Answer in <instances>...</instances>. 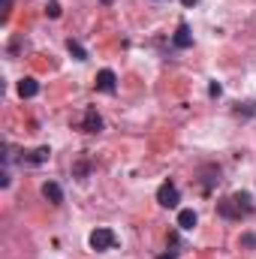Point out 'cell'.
<instances>
[{
	"instance_id": "6da1fadb",
	"label": "cell",
	"mask_w": 256,
	"mask_h": 259,
	"mask_svg": "<svg viewBox=\"0 0 256 259\" xmlns=\"http://www.w3.org/2000/svg\"><path fill=\"white\" fill-rule=\"evenodd\" d=\"M220 214L223 217H244V214H250V196L247 193H235L229 196V199H223L220 202Z\"/></svg>"
},
{
	"instance_id": "7a4b0ae2",
	"label": "cell",
	"mask_w": 256,
	"mask_h": 259,
	"mask_svg": "<svg viewBox=\"0 0 256 259\" xmlns=\"http://www.w3.org/2000/svg\"><path fill=\"white\" fill-rule=\"evenodd\" d=\"M88 241H91V247H94V250H112L118 238H115V232H112V229H106V226H103V229H94Z\"/></svg>"
},
{
	"instance_id": "3957f363",
	"label": "cell",
	"mask_w": 256,
	"mask_h": 259,
	"mask_svg": "<svg viewBox=\"0 0 256 259\" xmlns=\"http://www.w3.org/2000/svg\"><path fill=\"white\" fill-rule=\"evenodd\" d=\"M178 199H181V193H178V187H175L172 181H166V184L157 190V202H160L163 208H175V205H178Z\"/></svg>"
},
{
	"instance_id": "277c9868",
	"label": "cell",
	"mask_w": 256,
	"mask_h": 259,
	"mask_svg": "<svg viewBox=\"0 0 256 259\" xmlns=\"http://www.w3.org/2000/svg\"><path fill=\"white\" fill-rule=\"evenodd\" d=\"M115 88H118L115 72H112V69H100V75H97V91H103V94H115Z\"/></svg>"
},
{
	"instance_id": "5b68a950",
	"label": "cell",
	"mask_w": 256,
	"mask_h": 259,
	"mask_svg": "<svg viewBox=\"0 0 256 259\" xmlns=\"http://www.w3.org/2000/svg\"><path fill=\"white\" fill-rule=\"evenodd\" d=\"M81 130H84V133H100V130H103V118L97 115V109H88V112H84Z\"/></svg>"
},
{
	"instance_id": "8992f818",
	"label": "cell",
	"mask_w": 256,
	"mask_h": 259,
	"mask_svg": "<svg viewBox=\"0 0 256 259\" xmlns=\"http://www.w3.org/2000/svg\"><path fill=\"white\" fill-rule=\"evenodd\" d=\"M172 42L178 46V49H190L193 46V33L187 24H178V30H175V36H172Z\"/></svg>"
},
{
	"instance_id": "52a82bcc",
	"label": "cell",
	"mask_w": 256,
	"mask_h": 259,
	"mask_svg": "<svg viewBox=\"0 0 256 259\" xmlns=\"http://www.w3.org/2000/svg\"><path fill=\"white\" fill-rule=\"evenodd\" d=\"M42 196H46L52 205H61V202H64V190H61L55 181H46V184H42Z\"/></svg>"
},
{
	"instance_id": "ba28073f",
	"label": "cell",
	"mask_w": 256,
	"mask_h": 259,
	"mask_svg": "<svg viewBox=\"0 0 256 259\" xmlns=\"http://www.w3.org/2000/svg\"><path fill=\"white\" fill-rule=\"evenodd\" d=\"M18 94H21L24 100L36 97V94H39V81H33V78H21V81H18Z\"/></svg>"
},
{
	"instance_id": "9c48e42d",
	"label": "cell",
	"mask_w": 256,
	"mask_h": 259,
	"mask_svg": "<svg viewBox=\"0 0 256 259\" xmlns=\"http://www.w3.org/2000/svg\"><path fill=\"white\" fill-rule=\"evenodd\" d=\"M178 226H181V229H193V226H196V211H193V208H184V211L178 214Z\"/></svg>"
},
{
	"instance_id": "30bf717a",
	"label": "cell",
	"mask_w": 256,
	"mask_h": 259,
	"mask_svg": "<svg viewBox=\"0 0 256 259\" xmlns=\"http://www.w3.org/2000/svg\"><path fill=\"white\" fill-rule=\"evenodd\" d=\"M66 49H69V55H72L75 61H88V52H84V49H81L75 39H69V42H66Z\"/></svg>"
},
{
	"instance_id": "8fae6325",
	"label": "cell",
	"mask_w": 256,
	"mask_h": 259,
	"mask_svg": "<svg viewBox=\"0 0 256 259\" xmlns=\"http://www.w3.org/2000/svg\"><path fill=\"white\" fill-rule=\"evenodd\" d=\"M49 154H52L49 148H36V151H33L30 157H27V163H33V166H39V163H46V160H49Z\"/></svg>"
},
{
	"instance_id": "7c38bea8",
	"label": "cell",
	"mask_w": 256,
	"mask_h": 259,
	"mask_svg": "<svg viewBox=\"0 0 256 259\" xmlns=\"http://www.w3.org/2000/svg\"><path fill=\"white\" fill-rule=\"evenodd\" d=\"M46 12H49L52 18H58V15H61V3H58V0H52V3L46 6Z\"/></svg>"
},
{
	"instance_id": "4fadbf2b",
	"label": "cell",
	"mask_w": 256,
	"mask_h": 259,
	"mask_svg": "<svg viewBox=\"0 0 256 259\" xmlns=\"http://www.w3.org/2000/svg\"><path fill=\"white\" fill-rule=\"evenodd\" d=\"M9 9H12V0H3V18L9 15Z\"/></svg>"
},
{
	"instance_id": "5bb4252c",
	"label": "cell",
	"mask_w": 256,
	"mask_h": 259,
	"mask_svg": "<svg viewBox=\"0 0 256 259\" xmlns=\"http://www.w3.org/2000/svg\"><path fill=\"white\" fill-rule=\"evenodd\" d=\"M157 259H175V253H163V256H157Z\"/></svg>"
},
{
	"instance_id": "9a60e30c",
	"label": "cell",
	"mask_w": 256,
	"mask_h": 259,
	"mask_svg": "<svg viewBox=\"0 0 256 259\" xmlns=\"http://www.w3.org/2000/svg\"><path fill=\"white\" fill-rule=\"evenodd\" d=\"M181 3H184V6H193V3H196V0H181Z\"/></svg>"
}]
</instances>
